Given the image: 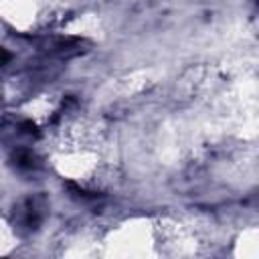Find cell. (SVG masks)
<instances>
[{
  "mask_svg": "<svg viewBox=\"0 0 259 259\" xmlns=\"http://www.w3.org/2000/svg\"><path fill=\"white\" fill-rule=\"evenodd\" d=\"M8 59H10V53L6 49H0V65H4Z\"/></svg>",
  "mask_w": 259,
  "mask_h": 259,
  "instance_id": "obj_1",
  "label": "cell"
}]
</instances>
